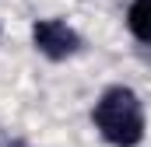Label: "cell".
<instances>
[{"label":"cell","instance_id":"cell-2","mask_svg":"<svg viewBox=\"0 0 151 147\" xmlns=\"http://www.w3.org/2000/svg\"><path fill=\"white\" fill-rule=\"evenodd\" d=\"M32 42H35L39 53L49 56V60H67V56H74L77 46H81L77 32L67 21H60V18H42V21H35L32 25Z\"/></svg>","mask_w":151,"mask_h":147},{"label":"cell","instance_id":"cell-1","mask_svg":"<svg viewBox=\"0 0 151 147\" xmlns=\"http://www.w3.org/2000/svg\"><path fill=\"white\" fill-rule=\"evenodd\" d=\"M91 119H95V130L116 147H137L144 140V105L123 84L102 91V98L95 102Z\"/></svg>","mask_w":151,"mask_h":147},{"label":"cell","instance_id":"cell-3","mask_svg":"<svg viewBox=\"0 0 151 147\" xmlns=\"http://www.w3.org/2000/svg\"><path fill=\"white\" fill-rule=\"evenodd\" d=\"M127 25L137 42H148L151 46V0H134L130 11H127Z\"/></svg>","mask_w":151,"mask_h":147}]
</instances>
